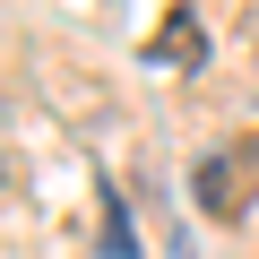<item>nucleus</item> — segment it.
<instances>
[{
    "instance_id": "obj_1",
    "label": "nucleus",
    "mask_w": 259,
    "mask_h": 259,
    "mask_svg": "<svg viewBox=\"0 0 259 259\" xmlns=\"http://www.w3.org/2000/svg\"><path fill=\"white\" fill-rule=\"evenodd\" d=\"M250 182H259V164H250L242 147H216V156L190 173V199H199L207 216H242V207H250Z\"/></svg>"
},
{
    "instance_id": "obj_2",
    "label": "nucleus",
    "mask_w": 259,
    "mask_h": 259,
    "mask_svg": "<svg viewBox=\"0 0 259 259\" xmlns=\"http://www.w3.org/2000/svg\"><path fill=\"white\" fill-rule=\"evenodd\" d=\"M147 61H156V69H199V61H207V35H199V18H190V9H173V18L147 35Z\"/></svg>"
},
{
    "instance_id": "obj_3",
    "label": "nucleus",
    "mask_w": 259,
    "mask_h": 259,
    "mask_svg": "<svg viewBox=\"0 0 259 259\" xmlns=\"http://www.w3.org/2000/svg\"><path fill=\"white\" fill-rule=\"evenodd\" d=\"M104 250H112V259H130V216H121V199H112V190H104Z\"/></svg>"
}]
</instances>
